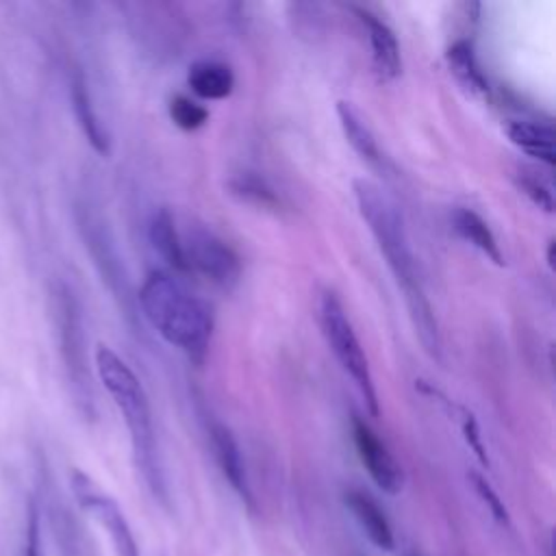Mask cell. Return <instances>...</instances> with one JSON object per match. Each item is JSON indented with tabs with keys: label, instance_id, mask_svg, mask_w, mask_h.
I'll list each match as a JSON object with an SVG mask.
<instances>
[{
	"label": "cell",
	"instance_id": "1",
	"mask_svg": "<svg viewBox=\"0 0 556 556\" xmlns=\"http://www.w3.org/2000/svg\"><path fill=\"white\" fill-rule=\"evenodd\" d=\"M352 191L358 204V213L369 226L387 265L404 293V302L413 321V328L430 358H441V337L439 326L432 313V306L426 298L417 261L410 250V241L402 222L397 206L380 191L378 185L365 178H356L352 182Z\"/></svg>",
	"mask_w": 556,
	"mask_h": 556
},
{
	"label": "cell",
	"instance_id": "2",
	"mask_svg": "<svg viewBox=\"0 0 556 556\" xmlns=\"http://www.w3.org/2000/svg\"><path fill=\"white\" fill-rule=\"evenodd\" d=\"M139 306L148 324L174 348L202 365L213 334L211 306L169 271H150L139 289Z\"/></svg>",
	"mask_w": 556,
	"mask_h": 556
},
{
	"label": "cell",
	"instance_id": "3",
	"mask_svg": "<svg viewBox=\"0 0 556 556\" xmlns=\"http://www.w3.org/2000/svg\"><path fill=\"white\" fill-rule=\"evenodd\" d=\"M96 369L100 382L111 395L113 404L124 417V424L130 434L132 454L143 480L150 489L163 497V473L156 454V439L152 428V413L148 395L135 376V371L106 345H98L96 350Z\"/></svg>",
	"mask_w": 556,
	"mask_h": 556
},
{
	"label": "cell",
	"instance_id": "4",
	"mask_svg": "<svg viewBox=\"0 0 556 556\" xmlns=\"http://www.w3.org/2000/svg\"><path fill=\"white\" fill-rule=\"evenodd\" d=\"M50 315L59 343V354L65 367L67 384L78 410L85 417H93V387L87 363V337L83 324V308L74 289L56 280L50 285Z\"/></svg>",
	"mask_w": 556,
	"mask_h": 556
},
{
	"label": "cell",
	"instance_id": "5",
	"mask_svg": "<svg viewBox=\"0 0 556 556\" xmlns=\"http://www.w3.org/2000/svg\"><path fill=\"white\" fill-rule=\"evenodd\" d=\"M319 324H321V332L326 337L328 348L332 350L341 369L356 384L369 415L378 417L380 404H378V393L374 387L367 356L361 348V341L352 328V321H350L341 300L332 291H324L319 298Z\"/></svg>",
	"mask_w": 556,
	"mask_h": 556
},
{
	"label": "cell",
	"instance_id": "6",
	"mask_svg": "<svg viewBox=\"0 0 556 556\" xmlns=\"http://www.w3.org/2000/svg\"><path fill=\"white\" fill-rule=\"evenodd\" d=\"M187 274H198L211 285L230 291L241 278V261L237 252L211 228L191 226L180 235Z\"/></svg>",
	"mask_w": 556,
	"mask_h": 556
},
{
	"label": "cell",
	"instance_id": "7",
	"mask_svg": "<svg viewBox=\"0 0 556 556\" xmlns=\"http://www.w3.org/2000/svg\"><path fill=\"white\" fill-rule=\"evenodd\" d=\"M70 484H72V493H74L76 502L80 504V508L87 510L106 530V534L111 536V541L115 545L117 556H139L132 532H130L128 521H126L122 508L117 506V502L106 491H102L80 469H72Z\"/></svg>",
	"mask_w": 556,
	"mask_h": 556
},
{
	"label": "cell",
	"instance_id": "8",
	"mask_svg": "<svg viewBox=\"0 0 556 556\" xmlns=\"http://www.w3.org/2000/svg\"><path fill=\"white\" fill-rule=\"evenodd\" d=\"M352 439H354L356 454H358L363 467L367 469V473L371 476V480L384 493H391V495L400 493L402 469H400L397 460L393 458L389 447L378 439V434L356 415L352 417Z\"/></svg>",
	"mask_w": 556,
	"mask_h": 556
},
{
	"label": "cell",
	"instance_id": "9",
	"mask_svg": "<svg viewBox=\"0 0 556 556\" xmlns=\"http://www.w3.org/2000/svg\"><path fill=\"white\" fill-rule=\"evenodd\" d=\"M358 22L367 33V41L371 48V63L380 80H393L402 72V54L397 39L389 24L380 20L376 13L363 7H352Z\"/></svg>",
	"mask_w": 556,
	"mask_h": 556
},
{
	"label": "cell",
	"instance_id": "10",
	"mask_svg": "<svg viewBox=\"0 0 556 556\" xmlns=\"http://www.w3.org/2000/svg\"><path fill=\"white\" fill-rule=\"evenodd\" d=\"M70 98H72V109H74V115H76V122L83 130V135L87 137L89 146L102 154V156H109L111 152V137L104 128V124L100 122L98 113H96V106H93V100H91V91H89V85H87V78L80 70L74 72L72 76V83H70Z\"/></svg>",
	"mask_w": 556,
	"mask_h": 556
},
{
	"label": "cell",
	"instance_id": "11",
	"mask_svg": "<svg viewBox=\"0 0 556 556\" xmlns=\"http://www.w3.org/2000/svg\"><path fill=\"white\" fill-rule=\"evenodd\" d=\"M211 443H213V452L217 458V465L222 469V473L226 476V480L230 482V486L243 497L250 500V486H248V476H245V465L241 458V450L237 445V439L232 437V432L224 426V424H211Z\"/></svg>",
	"mask_w": 556,
	"mask_h": 556
},
{
	"label": "cell",
	"instance_id": "12",
	"mask_svg": "<svg viewBox=\"0 0 556 556\" xmlns=\"http://www.w3.org/2000/svg\"><path fill=\"white\" fill-rule=\"evenodd\" d=\"M345 504L352 510V515L356 517V521L363 528V532L367 534V539L376 547H380V549L393 547V532H391L389 519L382 513V508L376 504L374 497H369L367 493H363L358 489H352L345 493Z\"/></svg>",
	"mask_w": 556,
	"mask_h": 556
},
{
	"label": "cell",
	"instance_id": "13",
	"mask_svg": "<svg viewBox=\"0 0 556 556\" xmlns=\"http://www.w3.org/2000/svg\"><path fill=\"white\" fill-rule=\"evenodd\" d=\"M337 115H339V124L343 128V135L350 141V146L354 148V152L363 161H367L369 165L380 167L382 165V156H380L378 141H376L371 128L367 126V122L363 119V115L358 113V109L352 102L339 100L337 102Z\"/></svg>",
	"mask_w": 556,
	"mask_h": 556
},
{
	"label": "cell",
	"instance_id": "14",
	"mask_svg": "<svg viewBox=\"0 0 556 556\" xmlns=\"http://www.w3.org/2000/svg\"><path fill=\"white\" fill-rule=\"evenodd\" d=\"M187 83L191 91L204 100H224L232 93L235 74L219 61H195L189 67Z\"/></svg>",
	"mask_w": 556,
	"mask_h": 556
},
{
	"label": "cell",
	"instance_id": "15",
	"mask_svg": "<svg viewBox=\"0 0 556 556\" xmlns=\"http://www.w3.org/2000/svg\"><path fill=\"white\" fill-rule=\"evenodd\" d=\"M148 237L152 248L156 250V254L176 271L187 274V263H185V254H182V241H180V232L176 228L174 215L167 208H159L152 219H150V228H148Z\"/></svg>",
	"mask_w": 556,
	"mask_h": 556
},
{
	"label": "cell",
	"instance_id": "16",
	"mask_svg": "<svg viewBox=\"0 0 556 556\" xmlns=\"http://www.w3.org/2000/svg\"><path fill=\"white\" fill-rule=\"evenodd\" d=\"M508 139L521 148L526 154L543 161L545 165H554V128L541 122H510L506 126Z\"/></svg>",
	"mask_w": 556,
	"mask_h": 556
},
{
	"label": "cell",
	"instance_id": "17",
	"mask_svg": "<svg viewBox=\"0 0 556 556\" xmlns=\"http://www.w3.org/2000/svg\"><path fill=\"white\" fill-rule=\"evenodd\" d=\"M447 65L456 80L473 96L489 93V80L480 70L471 39H456L447 50Z\"/></svg>",
	"mask_w": 556,
	"mask_h": 556
},
{
	"label": "cell",
	"instance_id": "18",
	"mask_svg": "<svg viewBox=\"0 0 556 556\" xmlns=\"http://www.w3.org/2000/svg\"><path fill=\"white\" fill-rule=\"evenodd\" d=\"M452 222H454V228L456 232L469 241L473 248H478L489 261H493L495 265H504V256L500 252V245H497V239L495 235L491 232L489 224L473 211L469 208H456L454 215H452Z\"/></svg>",
	"mask_w": 556,
	"mask_h": 556
},
{
	"label": "cell",
	"instance_id": "19",
	"mask_svg": "<svg viewBox=\"0 0 556 556\" xmlns=\"http://www.w3.org/2000/svg\"><path fill=\"white\" fill-rule=\"evenodd\" d=\"M228 187H230V193L237 195L241 202H248V204H254L261 208H269V211H276L280 206V200L274 193V189L261 176H256L252 172H241V174L232 176Z\"/></svg>",
	"mask_w": 556,
	"mask_h": 556
},
{
	"label": "cell",
	"instance_id": "20",
	"mask_svg": "<svg viewBox=\"0 0 556 556\" xmlns=\"http://www.w3.org/2000/svg\"><path fill=\"white\" fill-rule=\"evenodd\" d=\"M167 111H169L172 122L182 130H198L208 122L206 106H202L200 102H195L182 93H178L169 100Z\"/></svg>",
	"mask_w": 556,
	"mask_h": 556
},
{
	"label": "cell",
	"instance_id": "21",
	"mask_svg": "<svg viewBox=\"0 0 556 556\" xmlns=\"http://www.w3.org/2000/svg\"><path fill=\"white\" fill-rule=\"evenodd\" d=\"M519 189L543 211L552 213L554 211V198H552V189L536 176H528V174H519L517 178Z\"/></svg>",
	"mask_w": 556,
	"mask_h": 556
},
{
	"label": "cell",
	"instance_id": "22",
	"mask_svg": "<svg viewBox=\"0 0 556 556\" xmlns=\"http://www.w3.org/2000/svg\"><path fill=\"white\" fill-rule=\"evenodd\" d=\"M471 482H473V489L480 493V497H482V502L491 508V513H493V517H497L500 521H504L506 523V519H508V515H506V508H504V504L500 502V497L495 495V491L491 489V484L482 478V476H478V473H471Z\"/></svg>",
	"mask_w": 556,
	"mask_h": 556
},
{
	"label": "cell",
	"instance_id": "23",
	"mask_svg": "<svg viewBox=\"0 0 556 556\" xmlns=\"http://www.w3.org/2000/svg\"><path fill=\"white\" fill-rule=\"evenodd\" d=\"M26 556H43L41 547V523H39V510L35 504L28 508V521H26Z\"/></svg>",
	"mask_w": 556,
	"mask_h": 556
},
{
	"label": "cell",
	"instance_id": "24",
	"mask_svg": "<svg viewBox=\"0 0 556 556\" xmlns=\"http://www.w3.org/2000/svg\"><path fill=\"white\" fill-rule=\"evenodd\" d=\"M463 432H465V439H467V443H469V445L473 447L476 456L480 458V463H482V465H486L489 460H486L484 447H482V443H480V434H478V424H476L473 415H471V413H467V410H463Z\"/></svg>",
	"mask_w": 556,
	"mask_h": 556
},
{
	"label": "cell",
	"instance_id": "25",
	"mask_svg": "<svg viewBox=\"0 0 556 556\" xmlns=\"http://www.w3.org/2000/svg\"><path fill=\"white\" fill-rule=\"evenodd\" d=\"M554 248H556V243H554V239H549V245H547V263H549V267H554Z\"/></svg>",
	"mask_w": 556,
	"mask_h": 556
}]
</instances>
